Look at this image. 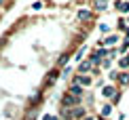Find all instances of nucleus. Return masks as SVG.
<instances>
[{"instance_id": "f257e3e1", "label": "nucleus", "mask_w": 129, "mask_h": 120, "mask_svg": "<svg viewBox=\"0 0 129 120\" xmlns=\"http://www.w3.org/2000/svg\"><path fill=\"white\" fill-rule=\"evenodd\" d=\"M119 91H121V89H119V86H116L114 82H108V84H104V86H102V93H100V95L104 97V99L112 101V99H114V95H116Z\"/></svg>"}, {"instance_id": "f03ea898", "label": "nucleus", "mask_w": 129, "mask_h": 120, "mask_svg": "<svg viewBox=\"0 0 129 120\" xmlns=\"http://www.w3.org/2000/svg\"><path fill=\"white\" fill-rule=\"evenodd\" d=\"M121 42V36L119 34H108V36H104L102 40L98 42V46H106V48H114L116 44Z\"/></svg>"}, {"instance_id": "7ed1b4c3", "label": "nucleus", "mask_w": 129, "mask_h": 120, "mask_svg": "<svg viewBox=\"0 0 129 120\" xmlns=\"http://www.w3.org/2000/svg\"><path fill=\"white\" fill-rule=\"evenodd\" d=\"M80 101H83V99H78V97L70 95V93H66V95L61 97V105L66 107V110H68V107H70V110H72V107H78V105H80Z\"/></svg>"}, {"instance_id": "20e7f679", "label": "nucleus", "mask_w": 129, "mask_h": 120, "mask_svg": "<svg viewBox=\"0 0 129 120\" xmlns=\"http://www.w3.org/2000/svg\"><path fill=\"white\" fill-rule=\"evenodd\" d=\"M72 82H78L80 86H85V89H87V86L93 84V76H91V74H76V76L72 78Z\"/></svg>"}, {"instance_id": "39448f33", "label": "nucleus", "mask_w": 129, "mask_h": 120, "mask_svg": "<svg viewBox=\"0 0 129 120\" xmlns=\"http://www.w3.org/2000/svg\"><path fill=\"white\" fill-rule=\"evenodd\" d=\"M93 63L89 61V59H83L78 65H76V74H93Z\"/></svg>"}, {"instance_id": "423d86ee", "label": "nucleus", "mask_w": 129, "mask_h": 120, "mask_svg": "<svg viewBox=\"0 0 129 120\" xmlns=\"http://www.w3.org/2000/svg\"><path fill=\"white\" fill-rule=\"evenodd\" d=\"M66 93H70V95H74V97H78V99H83V95H85L87 91H85V86H80L78 82H70V86H68Z\"/></svg>"}, {"instance_id": "0eeeda50", "label": "nucleus", "mask_w": 129, "mask_h": 120, "mask_svg": "<svg viewBox=\"0 0 129 120\" xmlns=\"http://www.w3.org/2000/svg\"><path fill=\"white\" fill-rule=\"evenodd\" d=\"M85 116H89V114H87V107H83V105L70 110V120H83Z\"/></svg>"}, {"instance_id": "6e6552de", "label": "nucleus", "mask_w": 129, "mask_h": 120, "mask_svg": "<svg viewBox=\"0 0 129 120\" xmlns=\"http://www.w3.org/2000/svg\"><path fill=\"white\" fill-rule=\"evenodd\" d=\"M59 76H61V72H59V70H51V72L49 74H47V80H45V86H53V84H55L57 82V78H59Z\"/></svg>"}, {"instance_id": "1a4fd4ad", "label": "nucleus", "mask_w": 129, "mask_h": 120, "mask_svg": "<svg viewBox=\"0 0 129 120\" xmlns=\"http://www.w3.org/2000/svg\"><path fill=\"white\" fill-rule=\"evenodd\" d=\"M114 9L119 11L123 17H125V15H129V0H116V2H114Z\"/></svg>"}, {"instance_id": "9d476101", "label": "nucleus", "mask_w": 129, "mask_h": 120, "mask_svg": "<svg viewBox=\"0 0 129 120\" xmlns=\"http://www.w3.org/2000/svg\"><path fill=\"white\" fill-rule=\"evenodd\" d=\"M116 70H121V72H129V55L121 57L119 61H116Z\"/></svg>"}, {"instance_id": "9b49d317", "label": "nucleus", "mask_w": 129, "mask_h": 120, "mask_svg": "<svg viewBox=\"0 0 129 120\" xmlns=\"http://www.w3.org/2000/svg\"><path fill=\"white\" fill-rule=\"evenodd\" d=\"M116 84H119V89H125V86H129V72H121L119 80H116Z\"/></svg>"}, {"instance_id": "f8f14e48", "label": "nucleus", "mask_w": 129, "mask_h": 120, "mask_svg": "<svg viewBox=\"0 0 129 120\" xmlns=\"http://www.w3.org/2000/svg\"><path fill=\"white\" fill-rule=\"evenodd\" d=\"M112 110H114V105L108 101V103H104V105L100 107V116H104V118H108L110 114H112Z\"/></svg>"}, {"instance_id": "ddd939ff", "label": "nucleus", "mask_w": 129, "mask_h": 120, "mask_svg": "<svg viewBox=\"0 0 129 120\" xmlns=\"http://www.w3.org/2000/svg\"><path fill=\"white\" fill-rule=\"evenodd\" d=\"M93 9L98 11V13H104V11H108V0H95V2H93Z\"/></svg>"}, {"instance_id": "4468645a", "label": "nucleus", "mask_w": 129, "mask_h": 120, "mask_svg": "<svg viewBox=\"0 0 129 120\" xmlns=\"http://www.w3.org/2000/svg\"><path fill=\"white\" fill-rule=\"evenodd\" d=\"M76 17H78L80 21H89L91 17H93V13H91V11H89V9H80V11H78V13H76Z\"/></svg>"}, {"instance_id": "2eb2a0df", "label": "nucleus", "mask_w": 129, "mask_h": 120, "mask_svg": "<svg viewBox=\"0 0 129 120\" xmlns=\"http://www.w3.org/2000/svg\"><path fill=\"white\" fill-rule=\"evenodd\" d=\"M127 53H129V38H123V40H121V46H119V55L125 57Z\"/></svg>"}, {"instance_id": "dca6fc26", "label": "nucleus", "mask_w": 129, "mask_h": 120, "mask_svg": "<svg viewBox=\"0 0 129 120\" xmlns=\"http://www.w3.org/2000/svg\"><path fill=\"white\" fill-rule=\"evenodd\" d=\"M68 61H70V55H68V53H63V55H59V59H57V70H63V68H66V65H68Z\"/></svg>"}, {"instance_id": "f3484780", "label": "nucleus", "mask_w": 129, "mask_h": 120, "mask_svg": "<svg viewBox=\"0 0 129 120\" xmlns=\"http://www.w3.org/2000/svg\"><path fill=\"white\" fill-rule=\"evenodd\" d=\"M85 53H87V44H83V46H80L78 48V51H76V55H74V61H83V57H85Z\"/></svg>"}, {"instance_id": "a211bd4d", "label": "nucleus", "mask_w": 129, "mask_h": 120, "mask_svg": "<svg viewBox=\"0 0 129 120\" xmlns=\"http://www.w3.org/2000/svg\"><path fill=\"white\" fill-rule=\"evenodd\" d=\"M125 28H127V17H119V21H116V30L119 32H125Z\"/></svg>"}, {"instance_id": "6ab92c4d", "label": "nucleus", "mask_w": 129, "mask_h": 120, "mask_svg": "<svg viewBox=\"0 0 129 120\" xmlns=\"http://www.w3.org/2000/svg\"><path fill=\"white\" fill-rule=\"evenodd\" d=\"M119 76H121V70H110V72H108V80H110V82H116Z\"/></svg>"}, {"instance_id": "aec40b11", "label": "nucleus", "mask_w": 129, "mask_h": 120, "mask_svg": "<svg viewBox=\"0 0 129 120\" xmlns=\"http://www.w3.org/2000/svg\"><path fill=\"white\" fill-rule=\"evenodd\" d=\"M98 28H100V32H102V34H104V36H108V34H110V30H112V28H110L108 23H100Z\"/></svg>"}, {"instance_id": "412c9836", "label": "nucleus", "mask_w": 129, "mask_h": 120, "mask_svg": "<svg viewBox=\"0 0 129 120\" xmlns=\"http://www.w3.org/2000/svg\"><path fill=\"white\" fill-rule=\"evenodd\" d=\"M121 99H123V93L119 91V93H116V95H114V99H112L110 103H112V105H119V103H121Z\"/></svg>"}, {"instance_id": "4be33fe9", "label": "nucleus", "mask_w": 129, "mask_h": 120, "mask_svg": "<svg viewBox=\"0 0 129 120\" xmlns=\"http://www.w3.org/2000/svg\"><path fill=\"white\" fill-rule=\"evenodd\" d=\"M110 68H112V59H110V57H106V59H104V63H102V70H110Z\"/></svg>"}, {"instance_id": "5701e85b", "label": "nucleus", "mask_w": 129, "mask_h": 120, "mask_svg": "<svg viewBox=\"0 0 129 120\" xmlns=\"http://www.w3.org/2000/svg\"><path fill=\"white\" fill-rule=\"evenodd\" d=\"M70 74H72V68H70V65H66V68L61 70V78H68Z\"/></svg>"}, {"instance_id": "b1692460", "label": "nucleus", "mask_w": 129, "mask_h": 120, "mask_svg": "<svg viewBox=\"0 0 129 120\" xmlns=\"http://www.w3.org/2000/svg\"><path fill=\"white\" fill-rule=\"evenodd\" d=\"M42 120H61L59 116H53V114H42Z\"/></svg>"}, {"instance_id": "393cba45", "label": "nucleus", "mask_w": 129, "mask_h": 120, "mask_svg": "<svg viewBox=\"0 0 129 120\" xmlns=\"http://www.w3.org/2000/svg\"><path fill=\"white\" fill-rule=\"evenodd\" d=\"M42 9V2L40 0H36V2H32V11H40Z\"/></svg>"}, {"instance_id": "a878e982", "label": "nucleus", "mask_w": 129, "mask_h": 120, "mask_svg": "<svg viewBox=\"0 0 129 120\" xmlns=\"http://www.w3.org/2000/svg\"><path fill=\"white\" fill-rule=\"evenodd\" d=\"M123 38H129V25L125 28V32H123Z\"/></svg>"}, {"instance_id": "bb28decb", "label": "nucleus", "mask_w": 129, "mask_h": 120, "mask_svg": "<svg viewBox=\"0 0 129 120\" xmlns=\"http://www.w3.org/2000/svg\"><path fill=\"white\" fill-rule=\"evenodd\" d=\"M83 120H95V116H91V114H89V116H85Z\"/></svg>"}, {"instance_id": "cd10ccee", "label": "nucleus", "mask_w": 129, "mask_h": 120, "mask_svg": "<svg viewBox=\"0 0 129 120\" xmlns=\"http://www.w3.org/2000/svg\"><path fill=\"white\" fill-rule=\"evenodd\" d=\"M95 120H108V118H104V116H100V114H98V118H95Z\"/></svg>"}, {"instance_id": "c85d7f7f", "label": "nucleus", "mask_w": 129, "mask_h": 120, "mask_svg": "<svg viewBox=\"0 0 129 120\" xmlns=\"http://www.w3.org/2000/svg\"><path fill=\"white\" fill-rule=\"evenodd\" d=\"M2 4H4V0H0V7H2Z\"/></svg>"}, {"instance_id": "c756f323", "label": "nucleus", "mask_w": 129, "mask_h": 120, "mask_svg": "<svg viewBox=\"0 0 129 120\" xmlns=\"http://www.w3.org/2000/svg\"><path fill=\"white\" fill-rule=\"evenodd\" d=\"M127 25H129V15H127Z\"/></svg>"}]
</instances>
